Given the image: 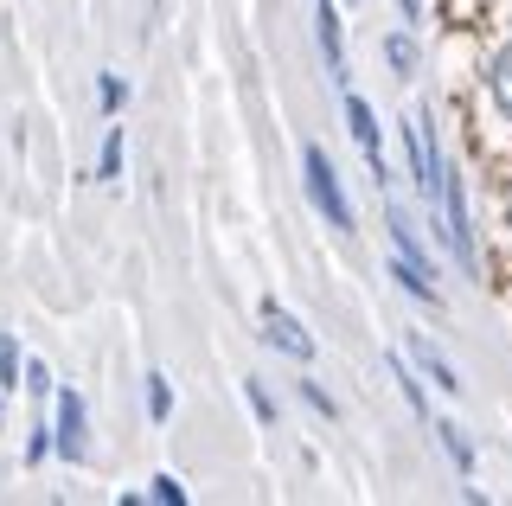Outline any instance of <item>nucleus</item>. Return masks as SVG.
Segmentation results:
<instances>
[{"label": "nucleus", "instance_id": "obj_1", "mask_svg": "<svg viewBox=\"0 0 512 506\" xmlns=\"http://www.w3.org/2000/svg\"><path fill=\"white\" fill-rule=\"evenodd\" d=\"M301 180H308L314 212L327 218L333 231H352V199H346V186H340V173H333V161H327V148H320V141L301 148Z\"/></svg>", "mask_w": 512, "mask_h": 506}, {"label": "nucleus", "instance_id": "obj_2", "mask_svg": "<svg viewBox=\"0 0 512 506\" xmlns=\"http://www.w3.org/2000/svg\"><path fill=\"white\" fill-rule=\"evenodd\" d=\"M404 148H410V180L423 205H436L442 212V186H448V161L436 148V129H429V116H404Z\"/></svg>", "mask_w": 512, "mask_h": 506}, {"label": "nucleus", "instance_id": "obj_3", "mask_svg": "<svg viewBox=\"0 0 512 506\" xmlns=\"http://www.w3.org/2000/svg\"><path fill=\"white\" fill-rule=\"evenodd\" d=\"M442 237H448V250H455V263L461 270H480V250H474V218H468V186H461V173L448 167V186H442Z\"/></svg>", "mask_w": 512, "mask_h": 506}, {"label": "nucleus", "instance_id": "obj_4", "mask_svg": "<svg viewBox=\"0 0 512 506\" xmlns=\"http://www.w3.org/2000/svg\"><path fill=\"white\" fill-rule=\"evenodd\" d=\"M346 129H352V141H359L365 167H372V186L384 193V180H391V167H384V129H378V109L365 103V97H352V90H346Z\"/></svg>", "mask_w": 512, "mask_h": 506}, {"label": "nucleus", "instance_id": "obj_5", "mask_svg": "<svg viewBox=\"0 0 512 506\" xmlns=\"http://www.w3.org/2000/svg\"><path fill=\"white\" fill-rule=\"evenodd\" d=\"M52 436H58V455H64V462H77V468L90 462V410H84V391H58Z\"/></svg>", "mask_w": 512, "mask_h": 506}, {"label": "nucleus", "instance_id": "obj_6", "mask_svg": "<svg viewBox=\"0 0 512 506\" xmlns=\"http://www.w3.org/2000/svg\"><path fill=\"white\" fill-rule=\"evenodd\" d=\"M263 346H276V353L301 359V366H308V359L320 353L314 334H308V327H301V321H295V314H288L282 302H263Z\"/></svg>", "mask_w": 512, "mask_h": 506}, {"label": "nucleus", "instance_id": "obj_7", "mask_svg": "<svg viewBox=\"0 0 512 506\" xmlns=\"http://www.w3.org/2000/svg\"><path fill=\"white\" fill-rule=\"evenodd\" d=\"M404 353L416 359V372H423L429 385L442 391V398H461V391H468V385H461V372L448 366V359L436 353V346H429V334H404Z\"/></svg>", "mask_w": 512, "mask_h": 506}, {"label": "nucleus", "instance_id": "obj_8", "mask_svg": "<svg viewBox=\"0 0 512 506\" xmlns=\"http://www.w3.org/2000/svg\"><path fill=\"white\" fill-rule=\"evenodd\" d=\"M391 282L410 295V302H423V308H442V289H436V270H423V263H410V257H397L391 263Z\"/></svg>", "mask_w": 512, "mask_h": 506}, {"label": "nucleus", "instance_id": "obj_9", "mask_svg": "<svg viewBox=\"0 0 512 506\" xmlns=\"http://www.w3.org/2000/svg\"><path fill=\"white\" fill-rule=\"evenodd\" d=\"M384 372H391V385L404 391V404H410L416 417L429 423V391H423V372H416V359H404V353H384Z\"/></svg>", "mask_w": 512, "mask_h": 506}, {"label": "nucleus", "instance_id": "obj_10", "mask_svg": "<svg viewBox=\"0 0 512 506\" xmlns=\"http://www.w3.org/2000/svg\"><path fill=\"white\" fill-rule=\"evenodd\" d=\"M320 52H327L333 84L346 90V45H340V13H333V0H320Z\"/></svg>", "mask_w": 512, "mask_h": 506}, {"label": "nucleus", "instance_id": "obj_11", "mask_svg": "<svg viewBox=\"0 0 512 506\" xmlns=\"http://www.w3.org/2000/svg\"><path fill=\"white\" fill-rule=\"evenodd\" d=\"M487 97H493V109L512 122V39L487 58Z\"/></svg>", "mask_w": 512, "mask_h": 506}, {"label": "nucleus", "instance_id": "obj_12", "mask_svg": "<svg viewBox=\"0 0 512 506\" xmlns=\"http://www.w3.org/2000/svg\"><path fill=\"white\" fill-rule=\"evenodd\" d=\"M429 436L442 442V455L455 462V474H474V442H468V430H461V423H429Z\"/></svg>", "mask_w": 512, "mask_h": 506}, {"label": "nucleus", "instance_id": "obj_13", "mask_svg": "<svg viewBox=\"0 0 512 506\" xmlns=\"http://www.w3.org/2000/svg\"><path fill=\"white\" fill-rule=\"evenodd\" d=\"M173 417V385L167 372H148V423H167Z\"/></svg>", "mask_w": 512, "mask_h": 506}, {"label": "nucleus", "instance_id": "obj_14", "mask_svg": "<svg viewBox=\"0 0 512 506\" xmlns=\"http://www.w3.org/2000/svg\"><path fill=\"white\" fill-rule=\"evenodd\" d=\"M96 180H122V129H103V154H96Z\"/></svg>", "mask_w": 512, "mask_h": 506}, {"label": "nucleus", "instance_id": "obj_15", "mask_svg": "<svg viewBox=\"0 0 512 506\" xmlns=\"http://www.w3.org/2000/svg\"><path fill=\"white\" fill-rule=\"evenodd\" d=\"M244 398H250V417L263 423V430H276V398L263 391V378H244Z\"/></svg>", "mask_w": 512, "mask_h": 506}, {"label": "nucleus", "instance_id": "obj_16", "mask_svg": "<svg viewBox=\"0 0 512 506\" xmlns=\"http://www.w3.org/2000/svg\"><path fill=\"white\" fill-rule=\"evenodd\" d=\"M384 58H391V71H397V77H416V39H410V33L384 39Z\"/></svg>", "mask_w": 512, "mask_h": 506}, {"label": "nucleus", "instance_id": "obj_17", "mask_svg": "<svg viewBox=\"0 0 512 506\" xmlns=\"http://www.w3.org/2000/svg\"><path fill=\"white\" fill-rule=\"evenodd\" d=\"M148 500H160V506H186V481H180V474H154V481H148Z\"/></svg>", "mask_w": 512, "mask_h": 506}, {"label": "nucleus", "instance_id": "obj_18", "mask_svg": "<svg viewBox=\"0 0 512 506\" xmlns=\"http://www.w3.org/2000/svg\"><path fill=\"white\" fill-rule=\"evenodd\" d=\"M0 391H20V346H13V334H0Z\"/></svg>", "mask_w": 512, "mask_h": 506}, {"label": "nucleus", "instance_id": "obj_19", "mask_svg": "<svg viewBox=\"0 0 512 506\" xmlns=\"http://www.w3.org/2000/svg\"><path fill=\"white\" fill-rule=\"evenodd\" d=\"M122 97H128V84H122L116 71H103V77H96V103H103V116H116Z\"/></svg>", "mask_w": 512, "mask_h": 506}, {"label": "nucleus", "instance_id": "obj_20", "mask_svg": "<svg viewBox=\"0 0 512 506\" xmlns=\"http://www.w3.org/2000/svg\"><path fill=\"white\" fill-rule=\"evenodd\" d=\"M52 449H58V436H52V430H45V423H39V430L26 436V462H45V455H52Z\"/></svg>", "mask_w": 512, "mask_h": 506}, {"label": "nucleus", "instance_id": "obj_21", "mask_svg": "<svg viewBox=\"0 0 512 506\" xmlns=\"http://www.w3.org/2000/svg\"><path fill=\"white\" fill-rule=\"evenodd\" d=\"M26 391L32 398H52V372H45L39 359H26Z\"/></svg>", "mask_w": 512, "mask_h": 506}, {"label": "nucleus", "instance_id": "obj_22", "mask_svg": "<svg viewBox=\"0 0 512 506\" xmlns=\"http://www.w3.org/2000/svg\"><path fill=\"white\" fill-rule=\"evenodd\" d=\"M301 398H308V404H314V410H320V417H327V423L340 417V410H333V398H327V391L314 385V378H301Z\"/></svg>", "mask_w": 512, "mask_h": 506}, {"label": "nucleus", "instance_id": "obj_23", "mask_svg": "<svg viewBox=\"0 0 512 506\" xmlns=\"http://www.w3.org/2000/svg\"><path fill=\"white\" fill-rule=\"evenodd\" d=\"M397 7H404V20H410V26L423 20V0H397Z\"/></svg>", "mask_w": 512, "mask_h": 506}]
</instances>
